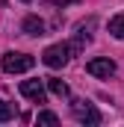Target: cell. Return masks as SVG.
Masks as SVG:
<instances>
[{"instance_id":"6da1fadb","label":"cell","mask_w":124,"mask_h":127,"mask_svg":"<svg viewBox=\"0 0 124 127\" xmlns=\"http://www.w3.org/2000/svg\"><path fill=\"white\" fill-rule=\"evenodd\" d=\"M35 59H32L30 53H15V50H9L6 56H3V71L6 74H24V71H30Z\"/></svg>"},{"instance_id":"7a4b0ae2","label":"cell","mask_w":124,"mask_h":127,"mask_svg":"<svg viewBox=\"0 0 124 127\" xmlns=\"http://www.w3.org/2000/svg\"><path fill=\"white\" fill-rule=\"evenodd\" d=\"M41 59L47 68H65V65L71 62V47L68 44H50L44 53H41Z\"/></svg>"},{"instance_id":"3957f363","label":"cell","mask_w":124,"mask_h":127,"mask_svg":"<svg viewBox=\"0 0 124 127\" xmlns=\"http://www.w3.org/2000/svg\"><path fill=\"white\" fill-rule=\"evenodd\" d=\"M71 115L80 124H100V112L94 109L89 100H71Z\"/></svg>"},{"instance_id":"277c9868","label":"cell","mask_w":124,"mask_h":127,"mask_svg":"<svg viewBox=\"0 0 124 127\" xmlns=\"http://www.w3.org/2000/svg\"><path fill=\"white\" fill-rule=\"evenodd\" d=\"M86 71L92 74V77H103V80H109L112 74H115V62L109 59V56H97L92 62L86 65Z\"/></svg>"},{"instance_id":"5b68a950","label":"cell","mask_w":124,"mask_h":127,"mask_svg":"<svg viewBox=\"0 0 124 127\" xmlns=\"http://www.w3.org/2000/svg\"><path fill=\"white\" fill-rule=\"evenodd\" d=\"M21 95L30 97L32 103H44L47 92H44V83H41V80H24V83H21Z\"/></svg>"},{"instance_id":"8992f818","label":"cell","mask_w":124,"mask_h":127,"mask_svg":"<svg viewBox=\"0 0 124 127\" xmlns=\"http://www.w3.org/2000/svg\"><path fill=\"white\" fill-rule=\"evenodd\" d=\"M21 32H24V35H32V38H38V35H44V21H41L38 15H27L24 24H21Z\"/></svg>"},{"instance_id":"52a82bcc","label":"cell","mask_w":124,"mask_h":127,"mask_svg":"<svg viewBox=\"0 0 124 127\" xmlns=\"http://www.w3.org/2000/svg\"><path fill=\"white\" fill-rule=\"evenodd\" d=\"M47 89H50L56 97H68V83H62V80H56V77L47 80Z\"/></svg>"},{"instance_id":"ba28073f","label":"cell","mask_w":124,"mask_h":127,"mask_svg":"<svg viewBox=\"0 0 124 127\" xmlns=\"http://www.w3.org/2000/svg\"><path fill=\"white\" fill-rule=\"evenodd\" d=\"M15 115H18L15 103H9V100H0V121H12Z\"/></svg>"},{"instance_id":"9c48e42d","label":"cell","mask_w":124,"mask_h":127,"mask_svg":"<svg viewBox=\"0 0 124 127\" xmlns=\"http://www.w3.org/2000/svg\"><path fill=\"white\" fill-rule=\"evenodd\" d=\"M109 32H112L115 38H121V41H124V15H115V18L109 21Z\"/></svg>"},{"instance_id":"30bf717a","label":"cell","mask_w":124,"mask_h":127,"mask_svg":"<svg viewBox=\"0 0 124 127\" xmlns=\"http://www.w3.org/2000/svg\"><path fill=\"white\" fill-rule=\"evenodd\" d=\"M35 121H38V124H59V115H56V112H47V109H41Z\"/></svg>"},{"instance_id":"8fae6325","label":"cell","mask_w":124,"mask_h":127,"mask_svg":"<svg viewBox=\"0 0 124 127\" xmlns=\"http://www.w3.org/2000/svg\"><path fill=\"white\" fill-rule=\"evenodd\" d=\"M68 3H77V0H47V6H68Z\"/></svg>"},{"instance_id":"7c38bea8","label":"cell","mask_w":124,"mask_h":127,"mask_svg":"<svg viewBox=\"0 0 124 127\" xmlns=\"http://www.w3.org/2000/svg\"><path fill=\"white\" fill-rule=\"evenodd\" d=\"M24 3H30V0H24Z\"/></svg>"}]
</instances>
